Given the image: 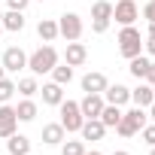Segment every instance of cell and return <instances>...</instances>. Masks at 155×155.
<instances>
[{"mask_svg":"<svg viewBox=\"0 0 155 155\" xmlns=\"http://www.w3.org/2000/svg\"><path fill=\"white\" fill-rule=\"evenodd\" d=\"M55 64H58V49H55V46H49V43L28 55V70H31L34 76L52 73V67H55Z\"/></svg>","mask_w":155,"mask_h":155,"instance_id":"1","label":"cell"},{"mask_svg":"<svg viewBox=\"0 0 155 155\" xmlns=\"http://www.w3.org/2000/svg\"><path fill=\"white\" fill-rule=\"evenodd\" d=\"M116 43H119V55L128 58V61L137 58V55H143V37H140V31H137L134 25L122 28L119 37H116Z\"/></svg>","mask_w":155,"mask_h":155,"instance_id":"2","label":"cell"},{"mask_svg":"<svg viewBox=\"0 0 155 155\" xmlns=\"http://www.w3.org/2000/svg\"><path fill=\"white\" fill-rule=\"evenodd\" d=\"M149 122V113L143 110V107H134V110H128V113H122V119H119V125H116V134L119 137H134V134H140V128Z\"/></svg>","mask_w":155,"mask_h":155,"instance_id":"3","label":"cell"},{"mask_svg":"<svg viewBox=\"0 0 155 155\" xmlns=\"http://www.w3.org/2000/svg\"><path fill=\"white\" fill-rule=\"evenodd\" d=\"M58 110H61V125H64L67 134H76V131L82 128L85 116H82V110H79V101H61Z\"/></svg>","mask_w":155,"mask_h":155,"instance_id":"4","label":"cell"},{"mask_svg":"<svg viewBox=\"0 0 155 155\" xmlns=\"http://www.w3.org/2000/svg\"><path fill=\"white\" fill-rule=\"evenodd\" d=\"M82 15H76V12H64V15H58V37H64L67 43H73V40H79L82 37Z\"/></svg>","mask_w":155,"mask_h":155,"instance_id":"5","label":"cell"},{"mask_svg":"<svg viewBox=\"0 0 155 155\" xmlns=\"http://www.w3.org/2000/svg\"><path fill=\"white\" fill-rule=\"evenodd\" d=\"M113 18H116L122 28H128V25H134V21L140 18V9H137L134 0H119V3H113Z\"/></svg>","mask_w":155,"mask_h":155,"instance_id":"6","label":"cell"},{"mask_svg":"<svg viewBox=\"0 0 155 155\" xmlns=\"http://www.w3.org/2000/svg\"><path fill=\"white\" fill-rule=\"evenodd\" d=\"M18 131V116H15V107L9 104H0V140H6Z\"/></svg>","mask_w":155,"mask_h":155,"instance_id":"7","label":"cell"},{"mask_svg":"<svg viewBox=\"0 0 155 155\" xmlns=\"http://www.w3.org/2000/svg\"><path fill=\"white\" fill-rule=\"evenodd\" d=\"M3 70L6 73H18V70H25L28 67V55H25V49H18V46H9L6 52H3Z\"/></svg>","mask_w":155,"mask_h":155,"instance_id":"8","label":"cell"},{"mask_svg":"<svg viewBox=\"0 0 155 155\" xmlns=\"http://www.w3.org/2000/svg\"><path fill=\"white\" fill-rule=\"evenodd\" d=\"M85 58H88L85 43H79V40L67 43V49H64V64H70V67H82V64H85Z\"/></svg>","mask_w":155,"mask_h":155,"instance_id":"9","label":"cell"},{"mask_svg":"<svg viewBox=\"0 0 155 155\" xmlns=\"http://www.w3.org/2000/svg\"><path fill=\"white\" fill-rule=\"evenodd\" d=\"M107 85H110V79H107L104 73H97V70H91V73L82 76V91L85 94H104Z\"/></svg>","mask_w":155,"mask_h":155,"instance_id":"10","label":"cell"},{"mask_svg":"<svg viewBox=\"0 0 155 155\" xmlns=\"http://www.w3.org/2000/svg\"><path fill=\"white\" fill-rule=\"evenodd\" d=\"M104 101H107V104H113V107H125V104L131 101V88H125L122 82L107 85V88H104Z\"/></svg>","mask_w":155,"mask_h":155,"instance_id":"11","label":"cell"},{"mask_svg":"<svg viewBox=\"0 0 155 155\" xmlns=\"http://www.w3.org/2000/svg\"><path fill=\"white\" fill-rule=\"evenodd\" d=\"M104 94H85L82 101H79V110H82V116L85 119H97L101 116V110H104Z\"/></svg>","mask_w":155,"mask_h":155,"instance_id":"12","label":"cell"},{"mask_svg":"<svg viewBox=\"0 0 155 155\" xmlns=\"http://www.w3.org/2000/svg\"><path fill=\"white\" fill-rule=\"evenodd\" d=\"M79 134H82V140L97 143V140H104L107 128H104V122H101V119H85V122H82V128H79Z\"/></svg>","mask_w":155,"mask_h":155,"instance_id":"13","label":"cell"},{"mask_svg":"<svg viewBox=\"0 0 155 155\" xmlns=\"http://www.w3.org/2000/svg\"><path fill=\"white\" fill-rule=\"evenodd\" d=\"M64 137H67V131H64L61 122H49V125H43V143H49V146H61Z\"/></svg>","mask_w":155,"mask_h":155,"instance_id":"14","label":"cell"},{"mask_svg":"<svg viewBox=\"0 0 155 155\" xmlns=\"http://www.w3.org/2000/svg\"><path fill=\"white\" fill-rule=\"evenodd\" d=\"M131 101H134V107H143V110H149V104L155 101V91H152V85H149V82H140V85L131 91Z\"/></svg>","mask_w":155,"mask_h":155,"instance_id":"15","label":"cell"},{"mask_svg":"<svg viewBox=\"0 0 155 155\" xmlns=\"http://www.w3.org/2000/svg\"><path fill=\"white\" fill-rule=\"evenodd\" d=\"M40 94H43V104L58 107V104L64 101V85H58V82H46V85L40 88Z\"/></svg>","mask_w":155,"mask_h":155,"instance_id":"16","label":"cell"},{"mask_svg":"<svg viewBox=\"0 0 155 155\" xmlns=\"http://www.w3.org/2000/svg\"><path fill=\"white\" fill-rule=\"evenodd\" d=\"M6 152H9V155H28V152H31V140L15 131L12 137H6Z\"/></svg>","mask_w":155,"mask_h":155,"instance_id":"17","label":"cell"},{"mask_svg":"<svg viewBox=\"0 0 155 155\" xmlns=\"http://www.w3.org/2000/svg\"><path fill=\"white\" fill-rule=\"evenodd\" d=\"M3 31H12V34L25 31V12H18V9H6V12H3Z\"/></svg>","mask_w":155,"mask_h":155,"instance_id":"18","label":"cell"},{"mask_svg":"<svg viewBox=\"0 0 155 155\" xmlns=\"http://www.w3.org/2000/svg\"><path fill=\"white\" fill-rule=\"evenodd\" d=\"M37 34H40V40H43V43H52V40H58V21H55V18H40V25H37Z\"/></svg>","mask_w":155,"mask_h":155,"instance_id":"19","label":"cell"},{"mask_svg":"<svg viewBox=\"0 0 155 155\" xmlns=\"http://www.w3.org/2000/svg\"><path fill=\"white\" fill-rule=\"evenodd\" d=\"M97 119L104 122V128H116V125H119V119H122V107L104 104V110H101V116H97Z\"/></svg>","mask_w":155,"mask_h":155,"instance_id":"20","label":"cell"},{"mask_svg":"<svg viewBox=\"0 0 155 155\" xmlns=\"http://www.w3.org/2000/svg\"><path fill=\"white\" fill-rule=\"evenodd\" d=\"M91 21H113V3L110 0H97L91 6Z\"/></svg>","mask_w":155,"mask_h":155,"instance_id":"21","label":"cell"},{"mask_svg":"<svg viewBox=\"0 0 155 155\" xmlns=\"http://www.w3.org/2000/svg\"><path fill=\"white\" fill-rule=\"evenodd\" d=\"M15 116H18V122H34V119H37V104H34L31 97L18 101V107H15Z\"/></svg>","mask_w":155,"mask_h":155,"instance_id":"22","label":"cell"},{"mask_svg":"<svg viewBox=\"0 0 155 155\" xmlns=\"http://www.w3.org/2000/svg\"><path fill=\"white\" fill-rule=\"evenodd\" d=\"M52 82L70 85V82H73V67H70V64H55V67H52Z\"/></svg>","mask_w":155,"mask_h":155,"instance_id":"23","label":"cell"},{"mask_svg":"<svg viewBox=\"0 0 155 155\" xmlns=\"http://www.w3.org/2000/svg\"><path fill=\"white\" fill-rule=\"evenodd\" d=\"M15 91H18L21 97H34V94L40 91V85H37V76H21V79L15 82Z\"/></svg>","mask_w":155,"mask_h":155,"instance_id":"24","label":"cell"},{"mask_svg":"<svg viewBox=\"0 0 155 155\" xmlns=\"http://www.w3.org/2000/svg\"><path fill=\"white\" fill-rule=\"evenodd\" d=\"M128 70H131V76H134L137 82H143V76H146V70H149V58H143V55L131 58V61H128Z\"/></svg>","mask_w":155,"mask_h":155,"instance_id":"25","label":"cell"},{"mask_svg":"<svg viewBox=\"0 0 155 155\" xmlns=\"http://www.w3.org/2000/svg\"><path fill=\"white\" fill-rule=\"evenodd\" d=\"M61 155H85V143H82V140H67V137H64Z\"/></svg>","mask_w":155,"mask_h":155,"instance_id":"26","label":"cell"},{"mask_svg":"<svg viewBox=\"0 0 155 155\" xmlns=\"http://www.w3.org/2000/svg\"><path fill=\"white\" fill-rule=\"evenodd\" d=\"M12 94H15V82L3 76V79H0V104H9Z\"/></svg>","mask_w":155,"mask_h":155,"instance_id":"27","label":"cell"},{"mask_svg":"<svg viewBox=\"0 0 155 155\" xmlns=\"http://www.w3.org/2000/svg\"><path fill=\"white\" fill-rule=\"evenodd\" d=\"M143 49H146V52H149V55L155 58V21H152V25H149V31H146V40H143Z\"/></svg>","mask_w":155,"mask_h":155,"instance_id":"28","label":"cell"},{"mask_svg":"<svg viewBox=\"0 0 155 155\" xmlns=\"http://www.w3.org/2000/svg\"><path fill=\"white\" fill-rule=\"evenodd\" d=\"M140 137H143V140H146L149 146H155V122H152V125L146 122V125L140 128Z\"/></svg>","mask_w":155,"mask_h":155,"instance_id":"29","label":"cell"},{"mask_svg":"<svg viewBox=\"0 0 155 155\" xmlns=\"http://www.w3.org/2000/svg\"><path fill=\"white\" fill-rule=\"evenodd\" d=\"M143 18H146V21H149V25H152V21H155V0H149V3H146V6H143Z\"/></svg>","mask_w":155,"mask_h":155,"instance_id":"30","label":"cell"},{"mask_svg":"<svg viewBox=\"0 0 155 155\" xmlns=\"http://www.w3.org/2000/svg\"><path fill=\"white\" fill-rule=\"evenodd\" d=\"M28 3H31V0H6V6H9V9H18V12H25Z\"/></svg>","mask_w":155,"mask_h":155,"instance_id":"31","label":"cell"},{"mask_svg":"<svg viewBox=\"0 0 155 155\" xmlns=\"http://www.w3.org/2000/svg\"><path fill=\"white\" fill-rule=\"evenodd\" d=\"M143 82L155 85V61H149V70H146V76H143Z\"/></svg>","mask_w":155,"mask_h":155,"instance_id":"32","label":"cell"},{"mask_svg":"<svg viewBox=\"0 0 155 155\" xmlns=\"http://www.w3.org/2000/svg\"><path fill=\"white\" fill-rule=\"evenodd\" d=\"M107 28H110V21H91V31L94 34H107Z\"/></svg>","mask_w":155,"mask_h":155,"instance_id":"33","label":"cell"},{"mask_svg":"<svg viewBox=\"0 0 155 155\" xmlns=\"http://www.w3.org/2000/svg\"><path fill=\"white\" fill-rule=\"evenodd\" d=\"M146 113H149V119H152V122H155V101H152V104H149V110H146Z\"/></svg>","mask_w":155,"mask_h":155,"instance_id":"34","label":"cell"},{"mask_svg":"<svg viewBox=\"0 0 155 155\" xmlns=\"http://www.w3.org/2000/svg\"><path fill=\"white\" fill-rule=\"evenodd\" d=\"M113 155H131V152H125V149H119V152H113Z\"/></svg>","mask_w":155,"mask_h":155,"instance_id":"35","label":"cell"},{"mask_svg":"<svg viewBox=\"0 0 155 155\" xmlns=\"http://www.w3.org/2000/svg\"><path fill=\"white\" fill-rule=\"evenodd\" d=\"M3 76H6V70H3V64H0V79H3Z\"/></svg>","mask_w":155,"mask_h":155,"instance_id":"36","label":"cell"},{"mask_svg":"<svg viewBox=\"0 0 155 155\" xmlns=\"http://www.w3.org/2000/svg\"><path fill=\"white\" fill-rule=\"evenodd\" d=\"M85 155H101V152H94V149H91V152H88V149H85Z\"/></svg>","mask_w":155,"mask_h":155,"instance_id":"37","label":"cell"},{"mask_svg":"<svg viewBox=\"0 0 155 155\" xmlns=\"http://www.w3.org/2000/svg\"><path fill=\"white\" fill-rule=\"evenodd\" d=\"M0 31H3V12H0Z\"/></svg>","mask_w":155,"mask_h":155,"instance_id":"38","label":"cell"},{"mask_svg":"<svg viewBox=\"0 0 155 155\" xmlns=\"http://www.w3.org/2000/svg\"><path fill=\"white\" fill-rule=\"evenodd\" d=\"M149 155H155V146H149Z\"/></svg>","mask_w":155,"mask_h":155,"instance_id":"39","label":"cell"},{"mask_svg":"<svg viewBox=\"0 0 155 155\" xmlns=\"http://www.w3.org/2000/svg\"><path fill=\"white\" fill-rule=\"evenodd\" d=\"M152 91H155V85H152Z\"/></svg>","mask_w":155,"mask_h":155,"instance_id":"40","label":"cell"},{"mask_svg":"<svg viewBox=\"0 0 155 155\" xmlns=\"http://www.w3.org/2000/svg\"><path fill=\"white\" fill-rule=\"evenodd\" d=\"M28 155H31V152H28Z\"/></svg>","mask_w":155,"mask_h":155,"instance_id":"41","label":"cell"}]
</instances>
